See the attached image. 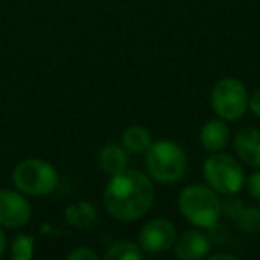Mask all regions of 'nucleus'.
<instances>
[{"label":"nucleus","mask_w":260,"mask_h":260,"mask_svg":"<svg viewBox=\"0 0 260 260\" xmlns=\"http://www.w3.org/2000/svg\"><path fill=\"white\" fill-rule=\"evenodd\" d=\"M153 143L150 130L143 125H130L123 130L121 134V145L125 146V150L128 153L134 155H145V152L150 148V145Z\"/></svg>","instance_id":"4468645a"},{"label":"nucleus","mask_w":260,"mask_h":260,"mask_svg":"<svg viewBox=\"0 0 260 260\" xmlns=\"http://www.w3.org/2000/svg\"><path fill=\"white\" fill-rule=\"evenodd\" d=\"M68 260H98V253L89 246H79L66 255Z\"/></svg>","instance_id":"6ab92c4d"},{"label":"nucleus","mask_w":260,"mask_h":260,"mask_svg":"<svg viewBox=\"0 0 260 260\" xmlns=\"http://www.w3.org/2000/svg\"><path fill=\"white\" fill-rule=\"evenodd\" d=\"M155 202V185L148 173L126 168L111 175L104 189V205L109 216L121 223H132L150 212Z\"/></svg>","instance_id":"f257e3e1"},{"label":"nucleus","mask_w":260,"mask_h":260,"mask_svg":"<svg viewBox=\"0 0 260 260\" xmlns=\"http://www.w3.org/2000/svg\"><path fill=\"white\" fill-rule=\"evenodd\" d=\"M209 260H235V255L230 253H209Z\"/></svg>","instance_id":"412c9836"},{"label":"nucleus","mask_w":260,"mask_h":260,"mask_svg":"<svg viewBox=\"0 0 260 260\" xmlns=\"http://www.w3.org/2000/svg\"><path fill=\"white\" fill-rule=\"evenodd\" d=\"M177 226L166 217H153L143 224L138 235V244L145 255H159L173 249Z\"/></svg>","instance_id":"0eeeda50"},{"label":"nucleus","mask_w":260,"mask_h":260,"mask_svg":"<svg viewBox=\"0 0 260 260\" xmlns=\"http://www.w3.org/2000/svg\"><path fill=\"white\" fill-rule=\"evenodd\" d=\"M244 187H246L248 194L251 196L253 200L260 202V168H256V171H253V173L246 178Z\"/></svg>","instance_id":"a211bd4d"},{"label":"nucleus","mask_w":260,"mask_h":260,"mask_svg":"<svg viewBox=\"0 0 260 260\" xmlns=\"http://www.w3.org/2000/svg\"><path fill=\"white\" fill-rule=\"evenodd\" d=\"M66 221H68L70 226L80 228V230H86L96 224L98 221V212L89 202L86 200H79V202H73L66 207L64 210Z\"/></svg>","instance_id":"ddd939ff"},{"label":"nucleus","mask_w":260,"mask_h":260,"mask_svg":"<svg viewBox=\"0 0 260 260\" xmlns=\"http://www.w3.org/2000/svg\"><path fill=\"white\" fill-rule=\"evenodd\" d=\"M248 109L260 119V89H256L253 94H249V105Z\"/></svg>","instance_id":"aec40b11"},{"label":"nucleus","mask_w":260,"mask_h":260,"mask_svg":"<svg viewBox=\"0 0 260 260\" xmlns=\"http://www.w3.org/2000/svg\"><path fill=\"white\" fill-rule=\"evenodd\" d=\"M13 185L30 198L48 196L57 189L59 173L48 160L43 159H25L20 160L13 170Z\"/></svg>","instance_id":"39448f33"},{"label":"nucleus","mask_w":260,"mask_h":260,"mask_svg":"<svg viewBox=\"0 0 260 260\" xmlns=\"http://www.w3.org/2000/svg\"><path fill=\"white\" fill-rule=\"evenodd\" d=\"M203 180L219 196H237L244 189V166L237 157L224 152L210 153L202 166Z\"/></svg>","instance_id":"20e7f679"},{"label":"nucleus","mask_w":260,"mask_h":260,"mask_svg":"<svg viewBox=\"0 0 260 260\" xmlns=\"http://www.w3.org/2000/svg\"><path fill=\"white\" fill-rule=\"evenodd\" d=\"M234 221L242 232H251L253 234L260 228V209L258 207H242Z\"/></svg>","instance_id":"f3484780"},{"label":"nucleus","mask_w":260,"mask_h":260,"mask_svg":"<svg viewBox=\"0 0 260 260\" xmlns=\"http://www.w3.org/2000/svg\"><path fill=\"white\" fill-rule=\"evenodd\" d=\"M143 255V249L134 241H116L105 251L107 260H141Z\"/></svg>","instance_id":"2eb2a0df"},{"label":"nucleus","mask_w":260,"mask_h":260,"mask_svg":"<svg viewBox=\"0 0 260 260\" xmlns=\"http://www.w3.org/2000/svg\"><path fill=\"white\" fill-rule=\"evenodd\" d=\"M145 170L153 182L170 185L182 180L187 171V155L178 143L159 139L145 152Z\"/></svg>","instance_id":"7ed1b4c3"},{"label":"nucleus","mask_w":260,"mask_h":260,"mask_svg":"<svg viewBox=\"0 0 260 260\" xmlns=\"http://www.w3.org/2000/svg\"><path fill=\"white\" fill-rule=\"evenodd\" d=\"M232 141L230 128L226 121L221 118L209 119L205 125L200 128V145L209 153L223 152Z\"/></svg>","instance_id":"9b49d317"},{"label":"nucleus","mask_w":260,"mask_h":260,"mask_svg":"<svg viewBox=\"0 0 260 260\" xmlns=\"http://www.w3.org/2000/svg\"><path fill=\"white\" fill-rule=\"evenodd\" d=\"M212 249V241L203 232V228H192L177 235L173 244V253L180 260H200L207 258Z\"/></svg>","instance_id":"1a4fd4ad"},{"label":"nucleus","mask_w":260,"mask_h":260,"mask_svg":"<svg viewBox=\"0 0 260 260\" xmlns=\"http://www.w3.org/2000/svg\"><path fill=\"white\" fill-rule=\"evenodd\" d=\"M210 105L217 118L224 121H239L244 118L249 105V93L244 82L235 77L219 79L210 93Z\"/></svg>","instance_id":"423d86ee"},{"label":"nucleus","mask_w":260,"mask_h":260,"mask_svg":"<svg viewBox=\"0 0 260 260\" xmlns=\"http://www.w3.org/2000/svg\"><path fill=\"white\" fill-rule=\"evenodd\" d=\"M178 210L189 224L196 228H214L223 217L221 198L207 184L187 185L178 194Z\"/></svg>","instance_id":"f03ea898"},{"label":"nucleus","mask_w":260,"mask_h":260,"mask_svg":"<svg viewBox=\"0 0 260 260\" xmlns=\"http://www.w3.org/2000/svg\"><path fill=\"white\" fill-rule=\"evenodd\" d=\"M234 152L244 166L260 168V128L246 126L239 130L234 136Z\"/></svg>","instance_id":"9d476101"},{"label":"nucleus","mask_w":260,"mask_h":260,"mask_svg":"<svg viewBox=\"0 0 260 260\" xmlns=\"http://www.w3.org/2000/svg\"><path fill=\"white\" fill-rule=\"evenodd\" d=\"M32 217L29 196L18 189H0V226L4 230H20Z\"/></svg>","instance_id":"6e6552de"},{"label":"nucleus","mask_w":260,"mask_h":260,"mask_svg":"<svg viewBox=\"0 0 260 260\" xmlns=\"http://www.w3.org/2000/svg\"><path fill=\"white\" fill-rule=\"evenodd\" d=\"M128 155L130 153L123 145L109 143V145L102 146V150L98 152V166L107 175L121 173L128 168Z\"/></svg>","instance_id":"f8f14e48"},{"label":"nucleus","mask_w":260,"mask_h":260,"mask_svg":"<svg viewBox=\"0 0 260 260\" xmlns=\"http://www.w3.org/2000/svg\"><path fill=\"white\" fill-rule=\"evenodd\" d=\"M6 249H8V237H6V232L4 228L0 226V258L4 256Z\"/></svg>","instance_id":"4be33fe9"},{"label":"nucleus","mask_w":260,"mask_h":260,"mask_svg":"<svg viewBox=\"0 0 260 260\" xmlns=\"http://www.w3.org/2000/svg\"><path fill=\"white\" fill-rule=\"evenodd\" d=\"M34 255V237L27 234H18L13 239L11 258L13 260H30Z\"/></svg>","instance_id":"dca6fc26"}]
</instances>
